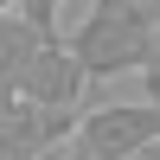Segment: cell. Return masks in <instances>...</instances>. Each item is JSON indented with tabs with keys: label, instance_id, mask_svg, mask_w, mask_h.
Masks as SVG:
<instances>
[{
	"label": "cell",
	"instance_id": "cell-8",
	"mask_svg": "<svg viewBox=\"0 0 160 160\" xmlns=\"http://www.w3.org/2000/svg\"><path fill=\"white\" fill-rule=\"evenodd\" d=\"M45 160H96V154H90V148H83V141H64V148H51Z\"/></svg>",
	"mask_w": 160,
	"mask_h": 160
},
{
	"label": "cell",
	"instance_id": "cell-10",
	"mask_svg": "<svg viewBox=\"0 0 160 160\" xmlns=\"http://www.w3.org/2000/svg\"><path fill=\"white\" fill-rule=\"evenodd\" d=\"M122 7H148V13H160V0H122Z\"/></svg>",
	"mask_w": 160,
	"mask_h": 160
},
{
	"label": "cell",
	"instance_id": "cell-4",
	"mask_svg": "<svg viewBox=\"0 0 160 160\" xmlns=\"http://www.w3.org/2000/svg\"><path fill=\"white\" fill-rule=\"evenodd\" d=\"M83 90H90V71L77 64V51L64 45V38H45V51L32 58L19 96H26V102H51V109H77Z\"/></svg>",
	"mask_w": 160,
	"mask_h": 160
},
{
	"label": "cell",
	"instance_id": "cell-9",
	"mask_svg": "<svg viewBox=\"0 0 160 160\" xmlns=\"http://www.w3.org/2000/svg\"><path fill=\"white\" fill-rule=\"evenodd\" d=\"M128 160H160V135L148 141V148H135V154H128Z\"/></svg>",
	"mask_w": 160,
	"mask_h": 160
},
{
	"label": "cell",
	"instance_id": "cell-7",
	"mask_svg": "<svg viewBox=\"0 0 160 160\" xmlns=\"http://www.w3.org/2000/svg\"><path fill=\"white\" fill-rule=\"evenodd\" d=\"M58 7H64V0H19V13H26V19H38L45 32H58Z\"/></svg>",
	"mask_w": 160,
	"mask_h": 160
},
{
	"label": "cell",
	"instance_id": "cell-5",
	"mask_svg": "<svg viewBox=\"0 0 160 160\" xmlns=\"http://www.w3.org/2000/svg\"><path fill=\"white\" fill-rule=\"evenodd\" d=\"M45 38H58V32H45L38 19H26L19 7L0 13V90H7V96H19V83H26V71H32V58L45 51Z\"/></svg>",
	"mask_w": 160,
	"mask_h": 160
},
{
	"label": "cell",
	"instance_id": "cell-2",
	"mask_svg": "<svg viewBox=\"0 0 160 160\" xmlns=\"http://www.w3.org/2000/svg\"><path fill=\"white\" fill-rule=\"evenodd\" d=\"M160 135V102H96V109L77 122V141H83L96 160H128L135 148H148Z\"/></svg>",
	"mask_w": 160,
	"mask_h": 160
},
{
	"label": "cell",
	"instance_id": "cell-6",
	"mask_svg": "<svg viewBox=\"0 0 160 160\" xmlns=\"http://www.w3.org/2000/svg\"><path fill=\"white\" fill-rule=\"evenodd\" d=\"M141 96H148V102H160V26H154V45H148V64H141Z\"/></svg>",
	"mask_w": 160,
	"mask_h": 160
},
{
	"label": "cell",
	"instance_id": "cell-3",
	"mask_svg": "<svg viewBox=\"0 0 160 160\" xmlns=\"http://www.w3.org/2000/svg\"><path fill=\"white\" fill-rule=\"evenodd\" d=\"M77 109H51V102H13L0 115V160H45L51 148L77 141Z\"/></svg>",
	"mask_w": 160,
	"mask_h": 160
},
{
	"label": "cell",
	"instance_id": "cell-1",
	"mask_svg": "<svg viewBox=\"0 0 160 160\" xmlns=\"http://www.w3.org/2000/svg\"><path fill=\"white\" fill-rule=\"evenodd\" d=\"M154 26H160V13H148V7L96 0V7L77 19V32L64 38V45L77 51V64L90 71V83H109V77H128V71H141V64H148Z\"/></svg>",
	"mask_w": 160,
	"mask_h": 160
},
{
	"label": "cell",
	"instance_id": "cell-11",
	"mask_svg": "<svg viewBox=\"0 0 160 160\" xmlns=\"http://www.w3.org/2000/svg\"><path fill=\"white\" fill-rule=\"evenodd\" d=\"M13 102H19V96H7V90H0V115H7V109H13Z\"/></svg>",
	"mask_w": 160,
	"mask_h": 160
},
{
	"label": "cell",
	"instance_id": "cell-12",
	"mask_svg": "<svg viewBox=\"0 0 160 160\" xmlns=\"http://www.w3.org/2000/svg\"><path fill=\"white\" fill-rule=\"evenodd\" d=\"M13 7H19V0H0V13H13Z\"/></svg>",
	"mask_w": 160,
	"mask_h": 160
}]
</instances>
